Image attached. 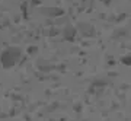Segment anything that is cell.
<instances>
[{
    "label": "cell",
    "mask_w": 131,
    "mask_h": 121,
    "mask_svg": "<svg viewBox=\"0 0 131 121\" xmlns=\"http://www.w3.org/2000/svg\"><path fill=\"white\" fill-rule=\"evenodd\" d=\"M83 35H93L95 31H93V26L89 25V23H79V28H77Z\"/></svg>",
    "instance_id": "cell-1"
},
{
    "label": "cell",
    "mask_w": 131,
    "mask_h": 121,
    "mask_svg": "<svg viewBox=\"0 0 131 121\" xmlns=\"http://www.w3.org/2000/svg\"><path fill=\"white\" fill-rule=\"evenodd\" d=\"M122 63L124 64H127V66H130L131 64V56H127V57H122Z\"/></svg>",
    "instance_id": "cell-2"
}]
</instances>
